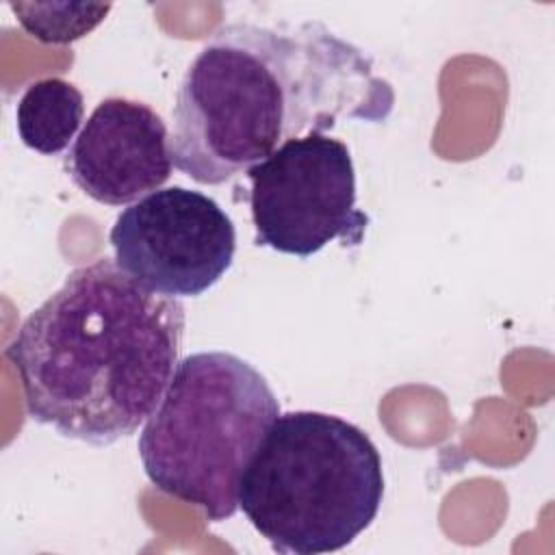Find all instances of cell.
<instances>
[{
    "mask_svg": "<svg viewBox=\"0 0 555 555\" xmlns=\"http://www.w3.org/2000/svg\"><path fill=\"white\" fill-rule=\"evenodd\" d=\"M395 98L373 59L323 22L225 24L178 87L171 160L197 184H225L286 141L386 121Z\"/></svg>",
    "mask_w": 555,
    "mask_h": 555,
    "instance_id": "6da1fadb",
    "label": "cell"
},
{
    "mask_svg": "<svg viewBox=\"0 0 555 555\" xmlns=\"http://www.w3.org/2000/svg\"><path fill=\"white\" fill-rule=\"evenodd\" d=\"M178 297L150 291L111 258L65 278L7 347L33 421L108 447L132 436L163 399L182 349Z\"/></svg>",
    "mask_w": 555,
    "mask_h": 555,
    "instance_id": "7a4b0ae2",
    "label": "cell"
},
{
    "mask_svg": "<svg viewBox=\"0 0 555 555\" xmlns=\"http://www.w3.org/2000/svg\"><path fill=\"white\" fill-rule=\"evenodd\" d=\"M382 496V455L369 434L312 410L275 418L238 486L251 527L293 555L349 546L375 520Z\"/></svg>",
    "mask_w": 555,
    "mask_h": 555,
    "instance_id": "3957f363",
    "label": "cell"
},
{
    "mask_svg": "<svg viewBox=\"0 0 555 555\" xmlns=\"http://www.w3.org/2000/svg\"><path fill=\"white\" fill-rule=\"evenodd\" d=\"M278 416L280 401L254 364L230 351L191 353L139 434L143 470L160 492L225 520Z\"/></svg>",
    "mask_w": 555,
    "mask_h": 555,
    "instance_id": "277c9868",
    "label": "cell"
},
{
    "mask_svg": "<svg viewBox=\"0 0 555 555\" xmlns=\"http://www.w3.org/2000/svg\"><path fill=\"white\" fill-rule=\"evenodd\" d=\"M254 243L308 258L340 238L360 245L371 223L358 208L349 147L323 132L286 141L247 169Z\"/></svg>",
    "mask_w": 555,
    "mask_h": 555,
    "instance_id": "5b68a950",
    "label": "cell"
},
{
    "mask_svg": "<svg viewBox=\"0 0 555 555\" xmlns=\"http://www.w3.org/2000/svg\"><path fill=\"white\" fill-rule=\"evenodd\" d=\"M115 262L167 297H197L232 267L236 230L202 191L158 189L124 208L108 234Z\"/></svg>",
    "mask_w": 555,
    "mask_h": 555,
    "instance_id": "8992f818",
    "label": "cell"
},
{
    "mask_svg": "<svg viewBox=\"0 0 555 555\" xmlns=\"http://www.w3.org/2000/svg\"><path fill=\"white\" fill-rule=\"evenodd\" d=\"M63 167L91 199L108 206L134 204L171 176L167 126L145 102L106 98L69 145Z\"/></svg>",
    "mask_w": 555,
    "mask_h": 555,
    "instance_id": "52a82bcc",
    "label": "cell"
},
{
    "mask_svg": "<svg viewBox=\"0 0 555 555\" xmlns=\"http://www.w3.org/2000/svg\"><path fill=\"white\" fill-rule=\"evenodd\" d=\"M85 117V98L63 78L30 82L15 108L22 143L39 154H61L76 137Z\"/></svg>",
    "mask_w": 555,
    "mask_h": 555,
    "instance_id": "ba28073f",
    "label": "cell"
},
{
    "mask_svg": "<svg viewBox=\"0 0 555 555\" xmlns=\"http://www.w3.org/2000/svg\"><path fill=\"white\" fill-rule=\"evenodd\" d=\"M22 28L43 43H72L104 22L111 2H9Z\"/></svg>",
    "mask_w": 555,
    "mask_h": 555,
    "instance_id": "9c48e42d",
    "label": "cell"
}]
</instances>
